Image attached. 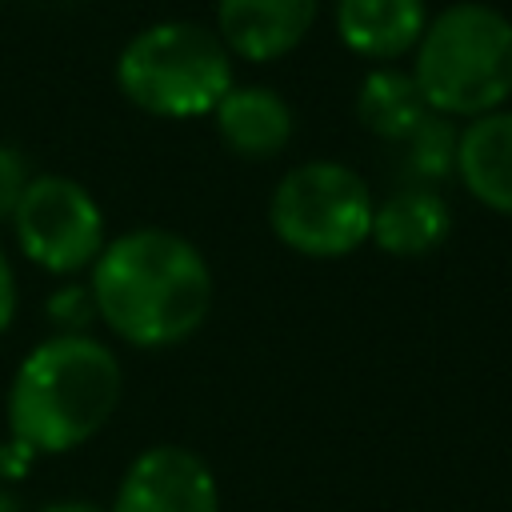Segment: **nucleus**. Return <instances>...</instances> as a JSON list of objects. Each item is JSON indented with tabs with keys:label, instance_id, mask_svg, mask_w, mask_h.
I'll list each match as a JSON object with an SVG mask.
<instances>
[{
	"label": "nucleus",
	"instance_id": "7",
	"mask_svg": "<svg viewBox=\"0 0 512 512\" xmlns=\"http://www.w3.org/2000/svg\"><path fill=\"white\" fill-rule=\"evenodd\" d=\"M112 512H220L216 476L196 452L156 444L128 464Z\"/></svg>",
	"mask_w": 512,
	"mask_h": 512
},
{
	"label": "nucleus",
	"instance_id": "10",
	"mask_svg": "<svg viewBox=\"0 0 512 512\" xmlns=\"http://www.w3.org/2000/svg\"><path fill=\"white\" fill-rule=\"evenodd\" d=\"M428 28L424 0H336L340 40L368 60H396L420 44Z\"/></svg>",
	"mask_w": 512,
	"mask_h": 512
},
{
	"label": "nucleus",
	"instance_id": "11",
	"mask_svg": "<svg viewBox=\"0 0 512 512\" xmlns=\"http://www.w3.org/2000/svg\"><path fill=\"white\" fill-rule=\"evenodd\" d=\"M216 132L220 140L248 160H268L288 148L292 140V108L280 92L260 84H232L216 104Z\"/></svg>",
	"mask_w": 512,
	"mask_h": 512
},
{
	"label": "nucleus",
	"instance_id": "18",
	"mask_svg": "<svg viewBox=\"0 0 512 512\" xmlns=\"http://www.w3.org/2000/svg\"><path fill=\"white\" fill-rule=\"evenodd\" d=\"M28 460H32V452L8 436V448H0V472H4V476H20V472L28 468Z\"/></svg>",
	"mask_w": 512,
	"mask_h": 512
},
{
	"label": "nucleus",
	"instance_id": "6",
	"mask_svg": "<svg viewBox=\"0 0 512 512\" xmlns=\"http://www.w3.org/2000/svg\"><path fill=\"white\" fill-rule=\"evenodd\" d=\"M12 228L20 252L52 276H72L80 268H92L108 244L104 212L92 200V192L72 176H56V172L28 180L12 212Z\"/></svg>",
	"mask_w": 512,
	"mask_h": 512
},
{
	"label": "nucleus",
	"instance_id": "15",
	"mask_svg": "<svg viewBox=\"0 0 512 512\" xmlns=\"http://www.w3.org/2000/svg\"><path fill=\"white\" fill-rule=\"evenodd\" d=\"M48 316L60 324L64 336H76L88 328V320H96V304H92V292L88 288H60L52 300H48Z\"/></svg>",
	"mask_w": 512,
	"mask_h": 512
},
{
	"label": "nucleus",
	"instance_id": "4",
	"mask_svg": "<svg viewBox=\"0 0 512 512\" xmlns=\"http://www.w3.org/2000/svg\"><path fill=\"white\" fill-rule=\"evenodd\" d=\"M116 84L148 116L196 120L232 88V52L204 24L160 20L124 44Z\"/></svg>",
	"mask_w": 512,
	"mask_h": 512
},
{
	"label": "nucleus",
	"instance_id": "13",
	"mask_svg": "<svg viewBox=\"0 0 512 512\" xmlns=\"http://www.w3.org/2000/svg\"><path fill=\"white\" fill-rule=\"evenodd\" d=\"M428 112L432 108L424 104L412 72H400V68H376V72H368L364 84H360V92H356V116L380 140L404 144L420 128V120Z\"/></svg>",
	"mask_w": 512,
	"mask_h": 512
},
{
	"label": "nucleus",
	"instance_id": "8",
	"mask_svg": "<svg viewBox=\"0 0 512 512\" xmlns=\"http://www.w3.org/2000/svg\"><path fill=\"white\" fill-rule=\"evenodd\" d=\"M320 0H216L220 40L232 56L268 64L300 48Z\"/></svg>",
	"mask_w": 512,
	"mask_h": 512
},
{
	"label": "nucleus",
	"instance_id": "20",
	"mask_svg": "<svg viewBox=\"0 0 512 512\" xmlns=\"http://www.w3.org/2000/svg\"><path fill=\"white\" fill-rule=\"evenodd\" d=\"M0 512H20V504H16V496L8 488H0Z\"/></svg>",
	"mask_w": 512,
	"mask_h": 512
},
{
	"label": "nucleus",
	"instance_id": "14",
	"mask_svg": "<svg viewBox=\"0 0 512 512\" xmlns=\"http://www.w3.org/2000/svg\"><path fill=\"white\" fill-rule=\"evenodd\" d=\"M456 140H460V132L440 112H428L420 120V128L404 140L408 144V168L424 188H432V180H444L448 172H456Z\"/></svg>",
	"mask_w": 512,
	"mask_h": 512
},
{
	"label": "nucleus",
	"instance_id": "17",
	"mask_svg": "<svg viewBox=\"0 0 512 512\" xmlns=\"http://www.w3.org/2000/svg\"><path fill=\"white\" fill-rule=\"evenodd\" d=\"M16 320V272L0 248V336L8 332V324Z\"/></svg>",
	"mask_w": 512,
	"mask_h": 512
},
{
	"label": "nucleus",
	"instance_id": "16",
	"mask_svg": "<svg viewBox=\"0 0 512 512\" xmlns=\"http://www.w3.org/2000/svg\"><path fill=\"white\" fill-rule=\"evenodd\" d=\"M28 160L12 148V144H0V224L12 220L24 188H28Z\"/></svg>",
	"mask_w": 512,
	"mask_h": 512
},
{
	"label": "nucleus",
	"instance_id": "9",
	"mask_svg": "<svg viewBox=\"0 0 512 512\" xmlns=\"http://www.w3.org/2000/svg\"><path fill=\"white\" fill-rule=\"evenodd\" d=\"M456 176L484 208L512 216V108L484 112L456 140Z\"/></svg>",
	"mask_w": 512,
	"mask_h": 512
},
{
	"label": "nucleus",
	"instance_id": "12",
	"mask_svg": "<svg viewBox=\"0 0 512 512\" xmlns=\"http://www.w3.org/2000/svg\"><path fill=\"white\" fill-rule=\"evenodd\" d=\"M448 232H452V212H448L444 196L436 188L408 184V188L392 192L384 204H376L368 240H376L392 256H424V252L440 248L448 240Z\"/></svg>",
	"mask_w": 512,
	"mask_h": 512
},
{
	"label": "nucleus",
	"instance_id": "3",
	"mask_svg": "<svg viewBox=\"0 0 512 512\" xmlns=\"http://www.w3.org/2000/svg\"><path fill=\"white\" fill-rule=\"evenodd\" d=\"M412 80L440 116L476 120L512 96V20L492 4H452L436 12L416 44Z\"/></svg>",
	"mask_w": 512,
	"mask_h": 512
},
{
	"label": "nucleus",
	"instance_id": "5",
	"mask_svg": "<svg viewBox=\"0 0 512 512\" xmlns=\"http://www.w3.org/2000/svg\"><path fill=\"white\" fill-rule=\"evenodd\" d=\"M372 192L360 172L336 160H308L280 176L268 220L284 248L336 260L356 252L372 236Z\"/></svg>",
	"mask_w": 512,
	"mask_h": 512
},
{
	"label": "nucleus",
	"instance_id": "2",
	"mask_svg": "<svg viewBox=\"0 0 512 512\" xmlns=\"http://www.w3.org/2000/svg\"><path fill=\"white\" fill-rule=\"evenodd\" d=\"M120 404V364L88 332L36 344L8 388V436L32 456L72 452L92 440Z\"/></svg>",
	"mask_w": 512,
	"mask_h": 512
},
{
	"label": "nucleus",
	"instance_id": "19",
	"mask_svg": "<svg viewBox=\"0 0 512 512\" xmlns=\"http://www.w3.org/2000/svg\"><path fill=\"white\" fill-rule=\"evenodd\" d=\"M44 512H104V508H96V504H88V500H56V504H48Z\"/></svg>",
	"mask_w": 512,
	"mask_h": 512
},
{
	"label": "nucleus",
	"instance_id": "1",
	"mask_svg": "<svg viewBox=\"0 0 512 512\" xmlns=\"http://www.w3.org/2000/svg\"><path fill=\"white\" fill-rule=\"evenodd\" d=\"M96 316L136 348L188 340L212 308V272L200 248L168 228H132L104 244L88 280Z\"/></svg>",
	"mask_w": 512,
	"mask_h": 512
}]
</instances>
